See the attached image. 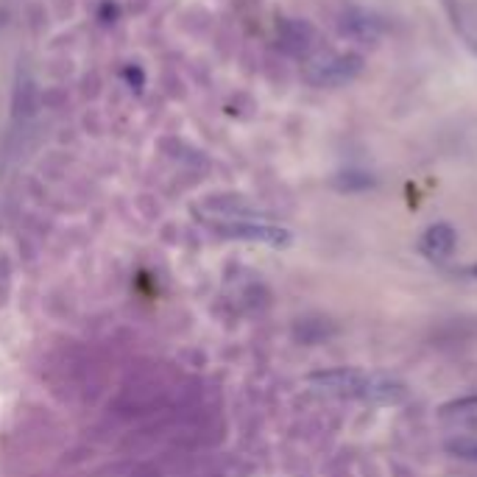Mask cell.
Wrapping results in <instances>:
<instances>
[{
  "label": "cell",
  "instance_id": "9c48e42d",
  "mask_svg": "<svg viewBox=\"0 0 477 477\" xmlns=\"http://www.w3.org/2000/svg\"><path fill=\"white\" fill-rule=\"evenodd\" d=\"M450 453L464 461H477V438H461L450 444Z\"/></svg>",
  "mask_w": 477,
  "mask_h": 477
},
{
  "label": "cell",
  "instance_id": "52a82bcc",
  "mask_svg": "<svg viewBox=\"0 0 477 477\" xmlns=\"http://www.w3.org/2000/svg\"><path fill=\"white\" fill-rule=\"evenodd\" d=\"M313 42H316V34H313V28L307 25V22L291 20V22L283 25V45H285L291 53L304 56L307 50L313 48Z\"/></svg>",
  "mask_w": 477,
  "mask_h": 477
},
{
  "label": "cell",
  "instance_id": "8fae6325",
  "mask_svg": "<svg viewBox=\"0 0 477 477\" xmlns=\"http://www.w3.org/2000/svg\"><path fill=\"white\" fill-rule=\"evenodd\" d=\"M469 274H472V276H474V279H477V263H474V266H472V268H469Z\"/></svg>",
  "mask_w": 477,
  "mask_h": 477
},
{
  "label": "cell",
  "instance_id": "6da1fadb",
  "mask_svg": "<svg viewBox=\"0 0 477 477\" xmlns=\"http://www.w3.org/2000/svg\"><path fill=\"white\" fill-rule=\"evenodd\" d=\"M316 391H324V394H335V397H357L363 394V388L369 382V372L360 369H329V372H316L307 377Z\"/></svg>",
  "mask_w": 477,
  "mask_h": 477
},
{
  "label": "cell",
  "instance_id": "ba28073f",
  "mask_svg": "<svg viewBox=\"0 0 477 477\" xmlns=\"http://www.w3.org/2000/svg\"><path fill=\"white\" fill-rule=\"evenodd\" d=\"M438 416L444 422H477V394L441 405Z\"/></svg>",
  "mask_w": 477,
  "mask_h": 477
},
{
  "label": "cell",
  "instance_id": "8992f818",
  "mask_svg": "<svg viewBox=\"0 0 477 477\" xmlns=\"http://www.w3.org/2000/svg\"><path fill=\"white\" fill-rule=\"evenodd\" d=\"M455 243H458V235L450 223H436V227H430L422 238V248L430 257H450L455 251Z\"/></svg>",
  "mask_w": 477,
  "mask_h": 477
},
{
  "label": "cell",
  "instance_id": "3957f363",
  "mask_svg": "<svg viewBox=\"0 0 477 477\" xmlns=\"http://www.w3.org/2000/svg\"><path fill=\"white\" fill-rule=\"evenodd\" d=\"M338 25L344 37L357 42H377L382 37V20L366 9H346Z\"/></svg>",
  "mask_w": 477,
  "mask_h": 477
},
{
  "label": "cell",
  "instance_id": "7a4b0ae2",
  "mask_svg": "<svg viewBox=\"0 0 477 477\" xmlns=\"http://www.w3.org/2000/svg\"><path fill=\"white\" fill-rule=\"evenodd\" d=\"M363 70V59L357 53H341V56H332V59L316 65L310 70V78L316 87H344V84L355 81Z\"/></svg>",
  "mask_w": 477,
  "mask_h": 477
},
{
  "label": "cell",
  "instance_id": "30bf717a",
  "mask_svg": "<svg viewBox=\"0 0 477 477\" xmlns=\"http://www.w3.org/2000/svg\"><path fill=\"white\" fill-rule=\"evenodd\" d=\"M372 182H374V179L366 176V174H341L338 187H341V190H363V187H369Z\"/></svg>",
  "mask_w": 477,
  "mask_h": 477
},
{
  "label": "cell",
  "instance_id": "5b68a950",
  "mask_svg": "<svg viewBox=\"0 0 477 477\" xmlns=\"http://www.w3.org/2000/svg\"><path fill=\"white\" fill-rule=\"evenodd\" d=\"M360 400L380 402V405L400 402V400H405V385L400 380H391V377H382V374H369V382H366V388H363Z\"/></svg>",
  "mask_w": 477,
  "mask_h": 477
},
{
  "label": "cell",
  "instance_id": "277c9868",
  "mask_svg": "<svg viewBox=\"0 0 477 477\" xmlns=\"http://www.w3.org/2000/svg\"><path fill=\"white\" fill-rule=\"evenodd\" d=\"M223 232L235 235V238H246V240H260V243H268V246H288L291 243V232L288 230L268 227V223L238 220V223H230V227H223Z\"/></svg>",
  "mask_w": 477,
  "mask_h": 477
}]
</instances>
